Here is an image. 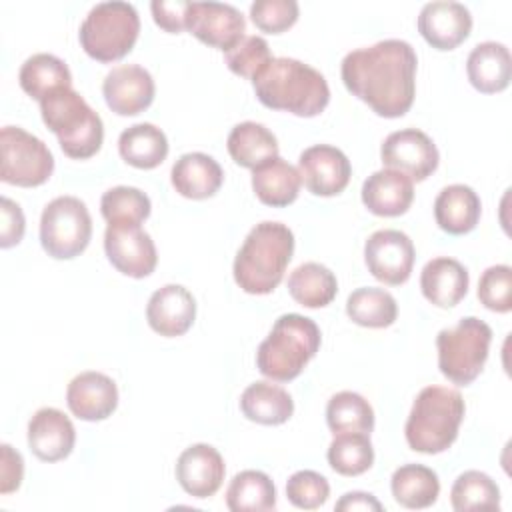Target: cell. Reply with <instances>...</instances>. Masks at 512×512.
<instances>
[{"mask_svg":"<svg viewBox=\"0 0 512 512\" xmlns=\"http://www.w3.org/2000/svg\"><path fill=\"white\" fill-rule=\"evenodd\" d=\"M418 58L406 40L388 38L344 56L340 74L352 96L378 116H404L416 94Z\"/></svg>","mask_w":512,"mask_h":512,"instance_id":"6da1fadb","label":"cell"},{"mask_svg":"<svg viewBox=\"0 0 512 512\" xmlns=\"http://www.w3.org/2000/svg\"><path fill=\"white\" fill-rule=\"evenodd\" d=\"M260 104L302 118L318 116L330 100L326 78L296 58H272L254 78Z\"/></svg>","mask_w":512,"mask_h":512,"instance_id":"7a4b0ae2","label":"cell"},{"mask_svg":"<svg viewBox=\"0 0 512 512\" xmlns=\"http://www.w3.org/2000/svg\"><path fill=\"white\" fill-rule=\"evenodd\" d=\"M294 254V234L282 222L256 224L234 258V280L248 294H270Z\"/></svg>","mask_w":512,"mask_h":512,"instance_id":"3957f363","label":"cell"},{"mask_svg":"<svg viewBox=\"0 0 512 512\" xmlns=\"http://www.w3.org/2000/svg\"><path fill=\"white\" fill-rule=\"evenodd\" d=\"M462 394L448 386H426L418 392L408 414L404 436L414 452L440 454L458 438L464 420Z\"/></svg>","mask_w":512,"mask_h":512,"instance_id":"277c9868","label":"cell"},{"mask_svg":"<svg viewBox=\"0 0 512 512\" xmlns=\"http://www.w3.org/2000/svg\"><path fill=\"white\" fill-rule=\"evenodd\" d=\"M320 328L302 314L280 316L256 350L258 370L276 382L294 380L320 348Z\"/></svg>","mask_w":512,"mask_h":512,"instance_id":"5b68a950","label":"cell"},{"mask_svg":"<svg viewBox=\"0 0 512 512\" xmlns=\"http://www.w3.org/2000/svg\"><path fill=\"white\" fill-rule=\"evenodd\" d=\"M40 114L66 156L86 160L100 150L104 140L102 118L76 90L52 92L40 102Z\"/></svg>","mask_w":512,"mask_h":512,"instance_id":"8992f818","label":"cell"},{"mask_svg":"<svg viewBox=\"0 0 512 512\" xmlns=\"http://www.w3.org/2000/svg\"><path fill=\"white\" fill-rule=\"evenodd\" d=\"M140 18L130 2H100L80 24V46L98 62L124 58L138 40Z\"/></svg>","mask_w":512,"mask_h":512,"instance_id":"52a82bcc","label":"cell"},{"mask_svg":"<svg viewBox=\"0 0 512 512\" xmlns=\"http://www.w3.org/2000/svg\"><path fill=\"white\" fill-rule=\"evenodd\" d=\"M492 342V328L474 316L462 318L454 328H444L436 336L438 368L458 386L472 384L486 360Z\"/></svg>","mask_w":512,"mask_h":512,"instance_id":"ba28073f","label":"cell"},{"mask_svg":"<svg viewBox=\"0 0 512 512\" xmlns=\"http://www.w3.org/2000/svg\"><path fill=\"white\" fill-rule=\"evenodd\" d=\"M92 238V218L86 204L76 196H58L48 202L40 216V242L48 256L58 260L76 258Z\"/></svg>","mask_w":512,"mask_h":512,"instance_id":"9c48e42d","label":"cell"},{"mask_svg":"<svg viewBox=\"0 0 512 512\" xmlns=\"http://www.w3.org/2000/svg\"><path fill=\"white\" fill-rule=\"evenodd\" d=\"M0 180L14 186H40L54 170V156L48 146L34 134L4 126L0 130Z\"/></svg>","mask_w":512,"mask_h":512,"instance_id":"30bf717a","label":"cell"},{"mask_svg":"<svg viewBox=\"0 0 512 512\" xmlns=\"http://www.w3.org/2000/svg\"><path fill=\"white\" fill-rule=\"evenodd\" d=\"M414 258V244L400 230H376L364 244L368 272L388 286H400L410 278Z\"/></svg>","mask_w":512,"mask_h":512,"instance_id":"8fae6325","label":"cell"},{"mask_svg":"<svg viewBox=\"0 0 512 512\" xmlns=\"http://www.w3.org/2000/svg\"><path fill=\"white\" fill-rule=\"evenodd\" d=\"M386 168L406 174L410 180L422 182L438 168V148L432 138L418 128L396 130L386 136L380 148Z\"/></svg>","mask_w":512,"mask_h":512,"instance_id":"7c38bea8","label":"cell"},{"mask_svg":"<svg viewBox=\"0 0 512 512\" xmlns=\"http://www.w3.org/2000/svg\"><path fill=\"white\" fill-rule=\"evenodd\" d=\"M104 252L110 264L130 278L152 274L158 262L156 246L140 224H108L104 232Z\"/></svg>","mask_w":512,"mask_h":512,"instance_id":"4fadbf2b","label":"cell"},{"mask_svg":"<svg viewBox=\"0 0 512 512\" xmlns=\"http://www.w3.org/2000/svg\"><path fill=\"white\" fill-rule=\"evenodd\" d=\"M186 30L200 42L228 52L246 32V20L238 8L222 2H190L186 12Z\"/></svg>","mask_w":512,"mask_h":512,"instance_id":"5bb4252c","label":"cell"},{"mask_svg":"<svg viewBox=\"0 0 512 512\" xmlns=\"http://www.w3.org/2000/svg\"><path fill=\"white\" fill-rule=\"evenodd\" d=\"M298 174L314 196H336L348 186L352 166L340 148L316 144L300 154Z\"/></svg>","mask_w":512,"mask_h":512,"instance_id":"9a60e30c","label":"cell"},{"mask_svg":"<svg viewBox=\"0 0 512 512\" xmlns=\"http://www.w3.org/2000/svg\"><path fill=\"white\" fill-rule=\"evenodd\" d=\"M154 80L150 72L138 64H120L112 68L104 82L102 94L112 112L118 116H136L154 100Z\"/></svg>","mask_w":512,"mask_h":512,"instance_id":"2e32d148","label":"cell"},{"mask_svg":"<svg viewBox=\"0 0 512 512\" xmlns=\"http://www.w3.org/2000/svg\"><path fill=\"white\" fill-rule=\"evenodd\" d=\"M470 30L472 14L460 2H428L418 14V32L436 50H454L468 38Z\"/></svg>","mask_w":512,"mask_h":512,"instance_id":"e0dca14e","label":"cell"},{"mask_svg":"<svg viewBox=\"0 0 512 512\" xmlns=\"http://www.w3.org/2000/svg\"><path fill=\"white\" fill-rule=\"evenodd\" d=\"M224 474V460L210 444H192L176 460V480L194 498L214 496L222 486Z\"/></svg>","mask_w":512,"mask_h":512,"instance_id":"ac0fdd59","label":"cell"},{"mask_svg":"<svg viewBox=\"0 0 512 512\" xmlns=\"http://www.w3.org/2000/svg\"><path fill=\"white\" fill-rule=\"evenodd\" d=\"M196 318V300L180 284H166L158 288L146 306V320L150 328L166 338L182 336L190 330Z\"/></svg>","mask_w":512,"mask_h":512,"instance_id":"d6986e66","label":"cell"},{"mask_svg":"<svg viewBox=\"0 0 512 512\" xmlns=\"http://www.w3.org/2000/svg\"><path fill=\"white\" fill-rule=\"evenodd\" d=\"M66 404L80 420H104L112 416L118 406V388L114 380L102 372H82L70 380Z\"/></svg>","mask_w":512,"mask_h":512,"instance_id":"ffe728a7","label":"cell"},{"mask_svg":"<svg viewBox=\"0 0 512 512\" xmlns=\"http://www.w3.org/2000/svg\"><path fill=\"white\" fill-rule=\"evenodd\" d=\"M76 442L70 418L58 408H40L28 422V446L42 462L64 460Z\"/></svg>","mask_w":512,"mask_h":512,"instance_id":"44dd1931","label":"cell"},{"mask_svg":"<svg viewBox=\"0 0 512 512\" xmlns=\"http://www.w3.org/2000/svg\"><path fill=\"white\" fill-rule=\"evenodd\" d=\"M170 180L180 196L190 200H204L220 190L224 172L212 156L204 152H188L174 162Z\"/></svg>","mask_w":512,"mask_h":512,"instance_id":"7402d4cb","label":"cell"},{"mask_svg":"<svg viewBox=\"0 0 512 512\" xmlns=\"http://www.w3.org/2000/svg\"><path fill=\"white\" fill-rule=\"evenodd\" d=\"M414 200L412 180L392 168L370 174L362 184V202L376 216H400Z\"/></svg>","mask_w":512,"mask_h":512,"instance_id":"603a6c76","label":"cell"},{"mask_svg":"<svg viewBox=\"0 0 512 512\" xmlns=\"http://www.w3.org/2000/svg\"><path fill=\"white\" fill-rule=\"evenodd\" d=\"M468 270L454 258L438 256L426 262L420 274V288L428 302L438 308L456 306L468 292Z\"/></svg>","mask_w":512,"mask_h":512,"instance_id":"cb8c5ba5","label":"cell"},{"mask_svg":"<svg viewBox=\"0 0 512 512\" xmlns=\"http://www.w3.org/2000/svg\"><path fill=\"white\" fill-rule=\"evenodd\" d=\"M470 84L482 94H496L508 88L512 78L510 50L500 42H480L466 60Z\"/></svg>","mask_w":512,"mask_h":512,"instance_id":"d4e9b609","label":"cell"},{"mask_svg":"<svg viewBox=\"0 0 512 512\" xmlns=\"http://www.w3.org/2000/svg\"><path fill=\"white\" fill-rule=\"evenodd\" d=\"M480 212V198L466 184H450L434 200L436 224L454 236L472 232L480 220Z\"/></svg>","mask_w":512,"mask_h":512,"instance_id":"484cf974","label":"cell"},{"mask_svg":"<svg viewBox=\"0 0 512 512\" xmlns=\"http://www.w3.org/2000/svg\"><path fill=\"white\" fill-rule=\"evenodd\" d=\"M300 184L298 168L280 156H274L252 170L254 194L266 206L282 208L292 204L298 198Z\"/></svg>","mask_w":512,"mask_h":512,"instance_id":"4316f807","label":"cell"},{"mask_svg":"<svg viewBox=\"0 0 512 512\" xmlns=\"http://www.w3.org/2000/svg\"><path fill=\"white\" fill-rule=\"evenodd\" d=\"M122 160L134 168L150 170L160 166L168 156L166 134L150 122H140L122 130L118 138Z\"/></svg>","mask_w":512,"mask_h":512,"instance_id":"83f0119b","label":"cell"},{"mask_svg":"<svg viewBox=\"0 0 512 512\" xmlns=\"http://www.w3.org/2000/svg\"><path fill=\"white\" fill-rule=\"evenodd\" d=\"M18 82L28 96L42 102L56 90L72 88V74L58 56L38 52L26 58V62L20 66Z\"/></svg>","mask_w":512,"mask_h":512,"instance_id":"f1b7e54d","label":"cell"},{"mask_svg":"<svg viewBox=\"0 0 512 512\" xmlns=\"http://www.w3.org/2000/svg\"><path fill=\"white\" fill-rule=\"evenodd\" d=\"M242 414L264 426H278L290 420L294 412L292 396L272 382H254L240 396Z\"/></svg>","mask_w":512,"mask_h":512,"instance_id":"f546056e","label":"cell"},{"mask_svg":"<svg viewBox=\"0 0 512 512\" xmlns=\"http://www.w3.org/2000/svg\"><path fill=\"white\" fill-rule=\"evenodd\" d=\"M228 154L242 168H256L262 162L278 156L276 136L258 122H240L236 124L226 140Z\"/></svg>","mask_w":512,"mask_h":512,"instance_id":"4dcf8cb0","label":"cell"},{"mask_svg":"<svg viewBox=\"0 0 512 512\" xmlns=\"http://www.w3.org/2000/svg\"><path fill=\"white\" fill-rule=\"evenodd\" d=\"M394 500L412 510L432 506L440 494V480L436 472L422 464H404L394 470L390 478Z\"/></svg>","mask_w":512,"mask_h":512,"instance_id":"1f68e13d","label":"cell"},{"mask_svg":"<svg viewBox=\"0 0 512 512\" xmlns=\"http://www.w3.org/2000/svg\"><path fill=\"white\" fill-rule=\"evenodd\" d=\"M288 292L300 306L322 308L334 300L338 282L334 272L324 264L304 262L288 276Z\"/></svg>","mask_w":512,"mask_h":512,"instance_id":"d6a6232c","label":"cell"},{"mask_svg":"<svg viewBox=\"0 0 512 512\" xmlns=\"http://www.w3.org/2000/svg\"><path fill=\"white\" fill-rule=\"evenodd\" d=\"M226 506L232 512H264L276 508V488L260 470L238 472L226 490Z\"/></svg>","mask_w":512,"mask_h":512,"instance_id":"836d02e7","label":"cell"},{"mask_svg":"<svg viewBox=\"0 0 512 512\" xmlns=\"http://www.w3.org/2000/svg\"><path fill=\"white\" fill-rule=\"evenodd\" d=\"M348 318L366 328H386L398 316V304L384 288H356L346 300Z\"/></svg>","mask_w":512,"mask_h":512,"instance_id":"e575fe53","label":"cell"},{"mask_svg":"<svg viewBox=\"0 0 512 512\" xmlns=\"http://www.w3.org/2000/svg\"><path fill=\"white\" fill-rule=\"evenodd\" d=\"M328 464L342 476H360L374 462L370 434L338 432L328 446Z\"/></svg>","mask_w":512,"mask_h":512,"instance_id":"d590c367","label":"cell"},{"mask_svg":"<svg viewBox=\"0 0 512 512\" xmlns=\"http://www.w3.org/2000/svg\"><path fill=\"white\" fill-rule=\"evenodd\" d=\"M326 422L334 434L338 432L370 434L374 428V410L364 396L350 390H342L328 400Z\"/></svg>","mask_w":512,"mask_h":512,"instance_id":"8d00e7d4","label":"cell"},{"mask_svg":"<svg viewBox=\"0 0 512 512\" xmlns=\"http://www.w3.org/2000/svg\"><path fill=\"white\" fill-rule=\"evenodd\" d=\"M452 508L458 512L468 510H498L500 490L498 484L480 470L462 472L450 490Z\"/></svg>","mask_w":512,"mask_h":512,"instance_id":"74e56055","label":"cell"},{"mask_svg":"<svg viewBox=\"0 0 512 512\" xmlns=\"http://www.w3.org/2000/svg\"><path fill=\"white\" fill-rule=\"evenodd\" d=\"M150 208V198L134 186H114L100 200V212L108 224H140L150 216Z\"/></svg>","mask_w":512,"mask_h":512,"instance_id":"f35d334b","label":"cell"},{"mask_svg":"<svg viewBox=\"0 0 512 512\" xmlns=\"http://www.w3.org/2000/svg\"><path fill=\"white\" fill-rule=\"evenodd\" d=\"M224 58L234 74L252 80L272 60V54L262 36H244L234 48L224 52Z\"/></svg>","mask_w":512,"mask_h":512,"instance_id":"ab89813d","label":"cell"},{"mask_svg":"<svg viewBox=\"0 0 512 512\" xmlns=\"http://www.w3.org/2000/svg\"><path fill=\"white\" fill-rule=\"evenodd\" d=\"M478 300L492 312L512 310V268L506 264L490 266L478 282Z\"/></svg>","mask_w":512,"mask_h":512,"instance_id":"60d3db41","label":"cell"},{"mask_svg":"<svg viewBox=\"0 0 512 512\" xmlns=\"http://www.w3.org/2000/svg\"><path fill=\"white\" fill-rule=\"evenodd\" d=\"M286 496L296 508L316 510L328 500L330 484L314 470H298L286 482Z\"/></svg>","mask_w":512,"mask_h":512,"instance_id":"b9f144b4","label":"cell"},{"mask_svg":"<svg viewBox=\"0 0 512 512\" xmlns=\"http://www.w3.org/2000/svg\"><path fill=\"white\" fill-rule=\"evenodd\" d=\"M296 0H256L250 6V18L262 32L280 34L298 20Z\"/></svg>","mask_w":512,"mask_h":512,"instance_id":"7bdbcfd3","label":"cell"},{"mask_svg":"<svg viewBox=\"0 0 512 512\" xmlns=\"http://www.w3.org/2000/svg\"><path fill=\"white\" fill-rule=\"evenodd\" d=\"M190 2L188 0H154L150 4L154 22L172 34L186 30V12Z\"/></svg>","mask_w":512,"mask_h":512,"instance_id":"ee69618b","label":"cell"},{"mask_svg":"<svg viewBox=\"0 0 512 512\" xmlns=\"http://www.w3.org/2000/svg\"><path fill=\"white\" fill-rule=\"evenodd\" d=\"M0 214H2L0 246L10 248V246L18 244L24 236V228H26L24 214H22V208L6 196H2V200H0Z\"/></svg>","mask_w":512,"mask_h":512,"instance_id":"f6af8a7d","label":"cell"},{"mask_svg":"<svg viewBox=\"0 0 512 512\" xmlns=\"http://www.w3.org/2000/svg\"><path fill=\"white\" fill-rule=\"evenodd\" d=\"M2 464H0V492L10 494L20 488L24 478V460L18 450L10 444H2Z\"/></svg>","mask_w":512,"mask_h":512,"instance_id":"bcb514c9","label":"cell"},{"mask_svg":"<svg viewBox=\"0 0 512 512\" xmlns=\"http://www.w3.org/2000/svg\"><path fill=\"white\" fill-rule=\"evenodd\" d=\"M336 510L340 512H356V510H374V512H380L382 510V504L372 496V494H366V492H348L344 494L338 502H336Z\"/></svg>","mask_w":512,"mask_h":512,"instance_id":"7dc6e473","label":"cell"}]
</instances>
